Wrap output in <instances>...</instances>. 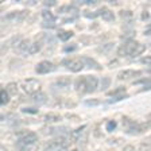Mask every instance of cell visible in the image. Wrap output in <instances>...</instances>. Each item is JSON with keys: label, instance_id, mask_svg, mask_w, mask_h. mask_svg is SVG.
I'll return each instance as SVG.
<instances>
[{"label": "cell", "instance_id": "obj_1", "mask_svg": "<svg viewBox=\"0 0 151 151\" xmlns=\"http://www.w3.org/2000/svg\"><path fill=\"white\" fill-rule=\"evenodd\" d=\"M123 129L126 134H131V135H139L147 131L150 127V123H138L136 120H132L127 116H123Z\"/></svg>", "mask_w": 151, "mask_h": 151}, {"label": "cell", "instance_id": "obj_2", "mask_svg": "<svg viewBox=\"0 0 151 151\" xmlns=\"http://www.w3.org/2000/svg\"><path fill=\"white\" fill-rule=\"evenodd\" d=\"M70 142H73V140L70 138H68L66 135L57 136L54 140L47 143L46 147L43 148V151H68Z\"/></svg>", "mask_w": 151, "mask_h": 151}, {"label": "cell", "instance_id": "obj_3", "mask_svg": "<svg viewBox=\"0 0 151 151\" xmlns=\"http://www.w3.org/2000/svg\"><path fill=\"white\" fill-rule=\"evenodd\" d=\"M20 86H22V91L24 92L26 94H28V96H34V94H37V93L41 92L42 84H41L39 80L27 78V80H24V81H22Z\"/></svg>", "mask_w": 151, "mask_h": 151}, {"label": "cell", "instance_id": "obj_4", "mask_svg": "<svg viewBox=\"0 0 151 151\" xmlns=\"http://www.w3.org/2000/svg\"><path fill=\"white\" fill-rule=\"evenodd\" d=\"M62 65L73 73H78L85 68V63L81 57H73V58H65L62 61Z\"/></svg>", "mask_w": 151, "mask_h": 151}, {"label": "cell", "instance_id": "obj_5", "mask_svg": "<svg viewBox=\"0 0 151 151\" xmlns=\"http://www.w3.org/2000/svg\"><path fill=\"white\" fill-rule=\"evenodd\" d=\"M38 142V135L35 132L24 131L23 134H19V143L22 146H31Z\"/></svg>", "mask_w": 151, "mask_h": 151}, {"label": "cell", "instance_id": "obj_6", "mask_svg": "<svg viewBox=\"0 0 151 151\" xmlns=\"http://www.w3.org/2000/svg\"><path fill=\"white\" fill-rule=\"evenodd\" d=\"M55 69H57V66L53 62H50V61H42V62H39L35 66V72L38 74H47V73L54 72Z\"/></svg>", "mask_w": 151, "mask_h": 151}, {"label": "cell", "instance_id": "obj_7", "mask_svg": "<svg viewBox=\"0 0 151 151\" xmlns=\"http://www.w3.org/2000/svg\"><path fill=\"white\" fill-rule=\"evenodd\" d=\"M74 89L78 94H85L88 93V86H86V76L78 77L74 82Z\"/></svg>", "mask_w": 151, "mask_h": 151}, {"label": "cell", "instance_id": "obj_8", "mask_svg": "<svg viewBox=\"0 0 151 151\" xmlns=\"http://www.w3.org/2000/svg\"><path fill=\"white\" fill-rule=\"evenodd\" d=\"M139 76H142L140 70H122V72L117 74V78L129 80V78H134V77H139Z\"/></svg>", "mask_w": 151, "mask_h": 151}, {"label": "cell", "instance_id": "obj_9", "mask_svg": "<svg viewBox=\"0 0 151 151\" xmlns=\"http://www.w3.org/2000/svg\"><path fill=\"white\" fill-rule=\"evenodd\" d=\"M97 14L105 20V22H115V14H113L109 8H107V7H101V8L97 11Z\"/></svg>", "mask_w": 151, "mask_h": 151}, {"label": "cell", "instance_id": "obj_10", "mask_svg": "<svg viewBox=\"0 0 151 151\" xmlns=\"http://www.w3.org/2000/svg\"><path fill=\"white\" fill-rule=\"evenodd\" d=\"M31 42H30V39H27V38H24V39H22V42L18 45V46L15 47V51L18 54H23V53H28V50H30V47H31Z\"/></svg>", "mask_w": 151, "mask_h": 151}, {"label": "cell", "instance_id": "obj_11", "mask_svg": "<svg viewBox=\"0 0 151 151\" xmlns=\"http://www.w3.org/2000/svg\"><path fill=\"white\" fill-rule=\"evenodd\" d=\"M86 86H88V93H93L99 86V78L94 76H86Z\"/></svg>", "mask_w": 151, "mask_h": 151}, {"label": "cell", "instance_id": "obj_12", "mask_svg": "<svg viewBox=\"0 0 151 151\" xmlns=\"http://www.w3.org/2000/svg\"><path fill=\"white\" fill-rule=\"evenodd\" d=\"M82 61H84L85 66H88V68H91V69H94V70H101L103 68H101V65L97 62V61H94L93 58H91V57H81Z\"/></svg>", "mask_w": 151, "mask_h": 151}, {"label": "cell", "instance_id": "obj_13", "mask_svg": "<svg viewBox=\"0 0 151 151\" xmlns=\"http://www.w3.org/2000/svg\"><path fill=\"white\" fill-rule=\"evenodd\" d=\"M70 82H72L70 77H60L55 82H53V86H57L58 89H65L70 85Z\"/></svg>", "mask_w": 151, "mask_h": 151}, {"label": "cell", "instance_id": "obj_14", "mask_svg": "<svg viewBox=\"0 0 151 151\" xmlns=\"http://www.w3.org/2000/svg\"><path fill=\"white\" fill-rule=\"evenodd\" d=\"M43 120L46 123H58V122H61V115L55 112H49L43 116Z\"/></svg>", "mask_w": 151, "mask_h": 151}, {"label": "cell", "instance_id": "obj_15", "mask_svg": "<svg viewBox=\"0 0 151 151\" xmlns=\"http://www.w3.org/2000/svg\"><path fill=\"white\" fill-rule=\"evenodd\" d=\"M42 18L47 23H55V20H57V16L51 11H49V9H43L42 11Z\"/></svg>", "mask_w": 151, "mask_h": 151}, {"label": "cell", "instance_id": "obj_16", "mask_svg": "<svg viewBox=\"0 0 151 151\" xmlns=\"http://www.w3.org/2000/svg\"><path fill=\"white\" fill-rule=\"evenodd\" d=\"M108 96H111V97H120V96H123V94H126V88L124 86H119V88L113 89V91H108L107 92Z\"/></svg>", "mask_w": 151, "mask_h": 151}, {"label": "cell", "instance_id": "obj_17", "mask_svg": "<svg viewBox=\"0 0 151 151\" xmlns=\"http://www.w3.org/2000/svg\"><path fill=\"white\" fill-rule=\"evenodd\" d=\"M31 100H32V103H35V104H45L47 101V96L45 93H42V92H39V93L32 96Z\"/></svg>", "mask_w": 151, "mask_h": 151}, {"label": "cell", "instance_id": "obj_18", "mask_svg": "<svg viewBox=\"0 0 151 151\" xmlns=\"http://www.w3.org/2000/svg\"><path fill=\"white\" fill-rule=\"evenodd\" d=\"M58 38H60L61 41H63V42H66V41H69L70 38L73 37V31H70V30H58Z\"/></svg>", "mask_w": 151, "mask_h": 151}, {"label": "cell", "instance_id": "obj_19", "mask_svg": "<svg viewBox=\"0 0 151 151\" xmlns=\"http://www.w3.org/2000/svg\"><path fill=\"white\" fill-rule=\"evenodd\" d=\"M4 89L8 92L9 96H15V94L18 93V84H16V82H9V84L6 85Z\"/></svg>", "mask_w": 151, "mask_h": 151}, {"label": "cell", "instance_id": "obj_20", "mask_svg": "<svg viewBox=\"0 0 151 151\" xmlns=\"http://www.w3.org/2000/svg\"><path fill=\"white\" fill-rule=\"evenodd\" d=\"M146 51V45L145 43H139L138 46H136V49H135V51L132 53V58H135V57H139V55H142V54Z\"/></svg>", "mask_w": 151, "mask_h": 151}, {"label": "cell", "instance_id": "obj_21", "mask_svg": "<svg viewBox=\"0 0 151 151\" xmlns=\"http://www.w3.org/2000/svg\"><path fill=\"white\" fill-rule=\"evenodd\" d=\"M42 45H43V43H42V42H39V41L34 42V43L31 45V47H30V50H28V54H31V55H32V54H37L38 51L42 49Z\"/></svg>", "mask_w": 151, "mask_h": 151}, {"label": "cell", "instance_id": "obj_22", "mask_svg": "<svg viewBox=\"0 0 151 151\" xmlns=\"http://www.w3.org/2000/svg\"><path fill=\"white\" fill-rule=\"evenodd\" d=\"M9 99H11V96L8 94V92L6 89H3L1 93H0V103H1V105H7L9 103Z\"/></svg>", "mask_w": 151, "mask_h": 151}, {"label": "cell", "instance_id": "obj_23", "mask_svg": "<svg viewBox=\"0 0 151 151\" xmlns=\"http://www.w3.org/2000/svg\"><path fill=\"white\" fill-rule=\"evenodd\" d=\"M109 85H111V78L109 77H103V78H101V91L107 92V89L109 88Z\"/></svg>", "mask_w": 151, "mask_h": 151}, {"label": "cell", "instance_id": "obj_24", "mask_svg": "<svg viewBox=\"0 0 151 151\" xmlns=\"http://www.w3.org/2000/svg\"><path fill=\"white\" fill-rule=\"evenodd\" d=\"M27 16H28V11H27V9H24V11H19L16 22H22V20H24Z\"/></svg>", "mask_w": 151, "mask_h": 151}, {"label": "cell", "instance_id": "obj_25", "mask_svg": "<svg viewBox=\"0 0 151 151\" xmlns=\"http://www.w3.org/2000/svg\"><path fill=\"white\" fill-rule=\"evenodd\" d=\"M76 49H77V45H76V43H70V45H66V46H63V51H66V53L74 51Z\"/></svg>", "mask_w": 151, "mask_h": 151}, {"label": "cell", "instance_id": "obj_26", "mask_svg": "<svg viewBox=\"0 0 151 151\" xmlns=\"http://www.w3.org/2000/svg\"><path fill=\"white\" fill-rule=\"evenodd\" d=\"M18 14H19V11H12V12H9V14H7L6 15V19L7 20H12V19H18Z\"/></svg>", "mask_w": 151, "mask_h": 151}, {"label": "cell", "instance_id": "obj_27", "mask_svg": "<svg viewBox=\"0 0 151 151\" xmlns=\"http://www.w3.org/2000/svg\"><path fill=\"white\" fill-rule=\"evenodd\" d=\"M116 126H117V123L115 122V120H109V122L107 123V129L108 131H113V129L116 128Z\"/></svg>", "mask_w": 151, "mask_h": 151}, {"label": "cell", "instance_id": "obj_28", "mask_svg": "<svg viewBox=\"0 0 151 151\" xmlns=\"http://www.w3.org/2000/svg\"><path fill=\"white\" fill-rule=\"evenodd\" d=\"M100 101L97 99H91V100H86L85 101V105H99Z\"/></svg>", "mask_w": 151, "mask_h": 151}, {"label": "cell", "instance_id": "obj_29", "mask_svg": "<svg viewBox=\"0 0 151 151\" xmlns=\"http://www.w3.org/2000/svg\"><path fill=\"white\" fill-rule=\"evenodd\" d=\"M139 151H151V145L143 143V145H140V147H139Z\"/></svg>", "mask_w": 151, "mask_h": 151}, {"label": "cell", "instance_id": "obj_30", "mask_svg": "<svg viewBox=\"0 0 151 151\" xmlns=\"http://www.w3.org/2000/svg\"><path fill=\"white\" fill-rule=\"evenodd\" d=\"M112 47H113V43L111 42V43H107V45H105V46H104V49H99V50L103 51V53H107V51L112 50Z\"/></svg>", "mask_w": 151, "mask_h": 151}, {"label": "cell", "instance_id": "obj_31", "mask_svg": "<svg viewBox=\"0 0 151 151\" xmlns=\"http://www.w3.org/2000/svg\"><path fill=\"white\" fill-rule=\"evenodd\" d=\"M120 16H122V18H132V12L128 11V9H124V11L120 12Z\"/></svg>", "mask_w": 151, "mask_h": 151}, {"label": "cell", "instance_id": "obj_32", "mask_svg": "<svg viewBox=\"0 0 151 151\" xmlns=\"http://www.w3.org/2000/svg\"><path fill=\"white\" fill-rule=\"evenodd\" d=\"M97 15H99L97 12L93 14L92 11H85V12H84V16H86V18H96Z\"/></svg>", "mask_w": 151, "mask_h": 151}, {"label": "cell", "instance_id": "obj_33", "mask_svg": "<svg viewBox=\"0 0 151 151\" xmlns=\"http://www.w3.org/2000/svg\"><path fill=\"white\" fill-rule=\"evenodd\" d=\"M23 112L24 113H38V109H35V108H23Z\"/></svg>", "mask_w": 151, "mask_h": 151}, {"label": "cell", "instance_id": "obj_34", "mask_svg": "<svg viewBox=\"0 0 151 151\" xmlns=\"http://www.w3.org/2000/svg\"><path fill=\"white\" fill-rule=\"evenodd\" d=\"M123 151H136V148L132 145H126L124 147H123Z\"/></svg>", "mask_w": 151, "mask_h": 151}, {"label": "cell", "instance_id": "obj_35", "mask_svg": "<svg viewBox=\"0 0 151 151\" xmlns=\"http://www.w3.org/2000/svg\"><path fill=\"white\" fill-rule=\"evenodd\" d=\"M140 62H142V63H146V65H150V63H151V55L145 57V58H142Z\"/></svg>", "mask_w": 151, "mask_h": 151}, {"label": "cell", "instance_id": "obj_36", "mask_svg": "<svg viewBox=\"0 0 151 151\" xmlns=\"http://www.w3.org/2000/svg\"><path fill=\"white\" fill-rule=\"evenodd\" d=\"M45 6H47V7L57 6V1H54V0H47V1H45Z\"/></svg>", "mask_w": 151, "mask_h": 151}, {"label": "cell", "instance_id": "obj_37", "mask_svg": "<svg viewBox=\"0 0 151 151\" xmlns=\"http://www.w3.org/2000/svg\"><path fill=\"white\" fill-rule=\"evenodd\" d=\"M43 27H47V28H53V27H55V24L54 23H47V22H43Z\"/></svg>", "mask_w": 151, "mask_h": 151}, {"label": "cell", "instance_id": "obj_38", "mask_svg": "<svg viewBox=\"0 0 151 151\" xmlns=\"http://www.w3.org/2000/svg\"><path fill=\"white\" fill-rule=\"evenodd\" d=\"M148 81H151V80L150 78H143V80H138L135 84H142V82H143V84H146V82H148Z\"/></svg>", "mask_w": 151, "mask_h": 151}, {"label": "cell", "instance_id": "obj_39", "mask_svg": "<svg viewBox=\"0 0 151 151\" xmlns=\"http://www.w3.org/2000/svg\"><path fill=\"white\" fill-rule=\"evenodd\" d=\"M145 34H146V35H151V24L147 27V30L145 31Z\"/></svg>", "mask_w": 151, "mask_h": 151}, {"label": "cell", "instance_id": "obj_40", "mask_svg": "<svg viewBox=\"0 0 151 151\" xmlns=\"http://www.w3.org/2000/svg\"><path fill=\"white\" fill-rule=\"evenodd\" d=\"M147 18H148V14L147 12H145L143 15H142V19H147Z\"/></svg>", "mask_w": 151, "mask_h": 151}, {"label": "cell", "instance_id": "obj_41", "mask_svg": "<svg viewBox=\"0 0 151 151\" xmlns=\"http://www.w3.org/2000/svg\"><path fill=\"white\" fill-rule=\"evenodd\" d=\"M19 151H30V150H27V148H26V146H23V147L20 148V150H19Z\"/></svg>", "mask_w": 151, "mask_h": 151}, {"label": "cell", "instance_id": "obj_42", "mask_svg": "<svg viewBox=\"0 0 151 151\" xmlns=\"http://www.w3.org/2000/svg\"><path fill=\"white\" fill-rule=\"evenodd\" d=\"M1 151H7V150H6V147H1Z\"/></svg>", "mask_w": 151, "mask_h": 151}, {"label": "cell", "instance_id": "obj_43", "mask_svg": "<svg viewBox=\"0 0 151 151\" xmlns=\"http://www.w3.org/2000/svg\"><path fill=\"white\" fill-rule=\"evenodd\" d=\"M111 151H113V150H111Z\"/></svg>", "mask_w": 151, "mask_h": 151}]
</instances>
